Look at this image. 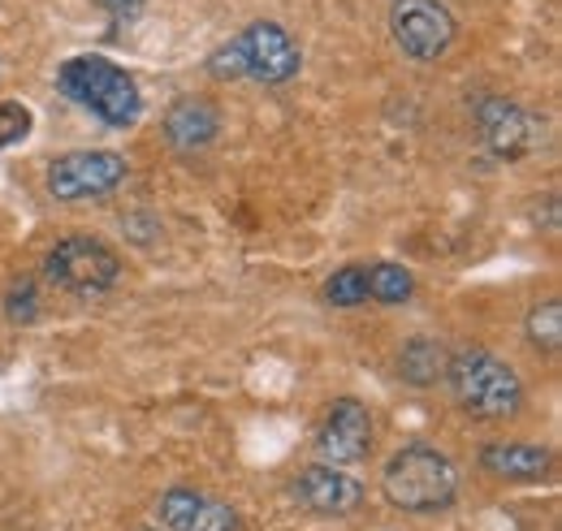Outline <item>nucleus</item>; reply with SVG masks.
<instances>
[{
  "instance_id": "15",
  "label": "nucleus",
  "mask_w": 562,
  "mask_h": 531,
  "mask_svg": "<svg viewBox=\"0 0 562 531\" xmlns=\"http://www.w3.org/2000/svg\"><path fill=\"white\" fill-rule=\"evenodd\" d=\"M363 281H368V298L381 303V307H398L416 294V276L394 260H376V264H363Z\"/></svg>"
},
{
  "instance_id": "19",
  "label": "nucleus",
  "mask_w": 562,
  "mask_h": 531,
  "mask_svg": "<svg viewBox=\"0 0 562 531\" xmlns=\"http://www.w3.org/2000/svg\"><path fill=\"white\" fill-rule=\"evenodd\" d=\"M31 126H35V117L26 104H18V100L0 104V147H18L22 138H31Z\"/></svg>"
},
{
  "instance_id": "21",
  "label": "nucleus",
  "mask_w": 562,
  "mask_h": 531,
  "mask_svg": "<svg viewBox=\"0 0 562 531\" xmlns=\"http://www.w3.org/2000/svg\"><path fill=\"white\" fill-rule=\"evenodd\" d=\"M147 531H151V528H147Z\"/></svg>"
},
{
  "instance_id": "17",
  "label": "nucleus",
  "mask_w": 562,
  "mask_h": 531,
  "mask_svg": "<svg viewBox=\"0 0 562 531\" xmlns=\"http://www.w3.org/2000/svg\"><path fill=\"white\" fill-rule=\"evenodd\" d=\"M321 294H325V303L329 307H359V303H368V281H363V264H347L338 268L325 285H321Z\"/></svg>"
},
{
  "instance_id": "3",
  "label": "nucleus",
  "mask_w": 562,
  "mask_h": 531,
  "mask_svg": "<svg viewBox=\"0 0 562 531\" xmlns=\"http://www.w3.org/2000/svg\"><path fill=\"white\" fill-rule=\"evenodd\" d=\"M299 69H303V53H299L294 35L273 18H260V22L243 26L229 44H221L209 57L212 78H251V82H265V87L290 82Z\"/></svg>"
},
{
  "instance_id": "1",
  "label": "nucleus",
  "mask_w": 562,
  "mask_h": 531,
  "mask_svg": "<svg viewBox=\"0 0 562 531\" xmlns=\"http://www.w3.org/2000/svg\"><path fill=\"white\" fill-rule=\"evenodd\" d=\"M57 91L74 100L82 113L104 122L109 131H131L143 117V91L135 74L109 61V57H70L57 69Z\"/></svg>"
},
{
  "instance_id": "10",
  "label": "nucleus",
  "mask_w": 562,
  "mask_h": 531,
  "mask_svg": "<svg viewBox=\"0 0 562 531\" xmlns=\"http://www.w3.org/2000/svg\"><path fill=\"white\" fill-rule=\"evenodd\" d=\"M156 519L165 531H238L243 519L229 501L200 488H165L156 497Z\"/></svg>"
},
{
  "instance_id": "13",
  "label": "nucleus",
  "mask_w": 562,
  "mask_h": 531,
  "mask_svg": "<svg viewBox=\"0 0 562 531\" xmlns=\"http://www.w3.org/2000/svg\"><path fill=\"white\" fill-rule=\"evenodd\" d=\"M550 463H554V454L541 450V445H528V441H490L481 450V466L490 475H497V479H524V484H532V479H546L550 475Z\"/></svg>"
},
{
  "instance_id": "7",
  "label": "nucleus",
  "mask_w": 562,
  "mask_h": 531,
  "mask_svg": "<svg viewBox=\"0 0 562 531\" xmlns=\"http://www.w3.org/2000/svg\"><path fill=\"white\" fill-rule=\"evenodd\" d=\"M390 35L407 61H437L450 53L459 22L441 0H394L390 4Z\"/></svg>"
},
{
  "instance_id": "20",
  "label": "nucleus",
  "mask_w": 562,
  "mask_h": 531,
  "mask_svg": "<svg viewBox=\"0 0 562 531\" xmlns=\"http://www.w3.org/2000/svg\"><path fill=\"white\" fill-rule=\"evenodd\" d=\"M95 9H104V13H113L117 22H131V18H139V9L147 0H91Z\"/></svg>"
},
{
  "instance_id": "12",
  "label": "nucleus",
  "mask_w": 562,
  "mask_h": 531,
  "mask_svg": "<svg viewBox=\"0 0 562 531\" xmlns=\"http://www.w3.org/2000/svg\"><path fill=\"white\" fill-rule=\"evenodd\" d=\"M165 138H169V147H178V151H204L212 138L221 134V109L204 100V95H182L178 104H169V113H165Z\"/></svg>"
},
{
  "instance_id": "9",
  "label": "nucleus",
  "mask_w": 562,
  "mask_h": 531,
  "mask_svg": "<svg viewBox=\"0 0 562 531\" xmlns=\"http://www.w3.org/2000/svg\"><path fill=\"white\" fill-rule=\"evenodd\" d=\"M290 497L312 510V515H325V519H347L363 506V484L347 475L342 466H329V463H316V466H303L290 484Z\"/></svg>"
},
{
  "instance_id": "16",
  "label": "nucleus",
  "mask_w": 562,
  "mask_h": 531,
  "mask_svg": "<svg viewBox=\"0 0 562 531\" xmlns=\"http://www.w3.org/2000/svg\"><path fill=\"white\" fill-rule=\"evenodd\" d=\"M528 341L541 350V354H559L562 346V298H546L528 312Z\"/></svg>"
},
{
  "instance_id": "8",
  "label": "nucleus",
  "mask_w": 562,
  "mask_h": 531,
  "mask_svg": "<svg viewBox=\"0 0 562 531\" xmlns=\"http://www.w3.org/2000/svg\"><path fill=\"white\" fill-rule=\"evenodd\" d=\"M316 450L329 466H355L372 454V410L359 398H334L321 419Z\"/></svg>"
},
{
  "instance_id": "2",
  "label": "nucleus",
  "mask_w": 562,
  "mask_h": 531,
  "mask_svg": "<svg viewBox=\"0 0 562 531\" xmlns=\"http://www.w3.org/2000/svg\"><path fill=\"white\" fill-rule=\"evenodd\" d=\"M381 493L403 515H437L459 497V466L432 445H403L381 466Z\"/></svg>"
},
{
  "instance_id": "4",
  "label": "nucleus",
  "mask_w": 562,
  "mask_h": 531,
  "mask_svg": "<svg viewBox=\"0 0 562 531\" xmlns=\"http://www.w3.org/2000/svg\"><path fill=\"white\" fill-rule=\"evenodd\" d=\"M446 381H450V394L454 402L472 415V419H510L524 410V381L519 372L497 359L493 350H459L446 359Z\"/></svg>"
},
{
  "instance_id": "5",
  "label": "nucleus",
  "mask_w": 562,
  "mask_h": 531,
  "mask_svg": "<svg viewBox=\"0 0 562 531\" xmlns=\"http://www.w3.org/2000/svg\"><path fill=\"white\" fill-rule=\"evenodd\" d=\"M44 272L57 290L78 294V298H100L109 294L117 281H122V256L100 242V238H87V234H74L61 238L48 256H44Z\"/></svg>"
},
{
  "instance_id": "11",
  "label": "nucleus",
  "mask_w": 562,
  "mask_h": 531,
  "mask_svg": "<svg viewBox=\"0 0 562 531\" xmlns=\"http://www.w3.org/2000/svg\"><path fill=\"white\" fill-rule=\"evenodd\" d=\"M476 126H481L485 147H490L493 156H502V160H519V156H528L537 147V117L524 113L510 100H497V95L481 100Z\"/></svg>"
},
{
  "instance_id": "14",
  "label": "nucleus",
  "mask_w": 562,
  "mask_h": 531,
  "mask_svg": "<svg viewBox=\"0 0 562 531\" xmlns=\"http://www.w3.org/2000/svg\"><path fill=\"white\" fill-rule=\"evenodd\" d=\"M446 346L441 341H432V337H412L407 346H403V354H398V376L407 381V385H416V389H428V385H437L441 376H446Z\"/></svg>"
},
{
  "instance_id": "6",
  "label": "nucleus",
  "mask_w": 562,
  "mask_h": 531,
  "mask_svg": "<svg viewBox=\"0 0 562 531\" xmlns=\"http://www.w3.org/2000/svg\"><path fill=\"white\" fill-rule=\"evenodd\" d=\"M126 156L117 151H104V147H91V151H66L48 165L44 182H48V195L61 203H82V200H104L113 195L122 182H126Z\"/></svg>"
},
{
  "instance_id": "18",
  "label": "nucleus",
  "mask_w": 562,
  "mask_h": 531,
  "mask_svg": "<svg viewBox=\"0 0 562 531\" xmlns=\"http://www.w3.org/2000/svg\"><path fill=\"white\" fill-rule=\"evenodd\" d=\"M4 316L13 320V325H35V316H40V290H35V281H13L9 285V294H4Z\"/></svg>"
}]
</instances>
